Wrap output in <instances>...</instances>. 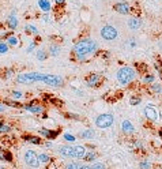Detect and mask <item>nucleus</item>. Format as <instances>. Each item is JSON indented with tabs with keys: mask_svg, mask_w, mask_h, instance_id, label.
Returning a JSON list of instances; mask_svg holds the SVG:
<instances>
[{
	"mask_svg": "<svg viewBox=\"0 0 162 169\" xmlns=\"http://www.w3.org/2000/svg\"><path fill=\"white\" fill-rule=\"evenodd\" d=\"M63 138H64V141L68 142V143H75L76 142V136L72 134H64Z\"/></svg>",
	"mask_w": 162,
	"mask_h": 169,
	"instance_id": "nucleus-29",
	"label": "nucleus"
},
{
	"mask_svg": "<svg viewBox=\"0 0 162 169\" xmlns=\"http://www.w3.org/2000/svg\"><path fill=\"white\" fill-rule=\"evenodd\" d=\"M116 76H117V81H119L121 85L127 86V85H130V83H132L135 81V78H136V71L132 67H130V66H124V67H121L117 71Z\"/></svg>",
	"mask_w": 162,
	"mask_h": 169,
	"instance_id": "nucleus-3",
	"label": "nucleus"
},
{
	"mask_svg": "<svg viewBox=\"0 0 162 169\" xmlns=\"http://www.w3.org/2000/svg\"><path fill=\"white\" fill-rule=\"evenodd\" d=\"M4 104L12 106V108H19V106H22V105H19V102L15 101V100H12V101H10V100H4Z\"/></svg>",
	"mask_w": 162,
	"mask_h": 169,
	"instance_id": "nucleus-34",
	"label": "nucleus"
},
{
	"mask_svg": "<svg viewBox=\"0 0 162 169\" xmlns=\"http://www.w3.org/2000/svg\"><path fill=\"white\" fill-rule=\"evenodd\" d=\"M6 42L10 45V47H18L19 45V38L16 35H8L6 38Z\"/></svg>",
	"mask_w": 162,
	"mask_h": 169,
	"instance_id": "nucleus-22",
	"label": "nucleus"
},
{
	"mask_svg": "<svg viewBox=\"0 0 162 169\" xmlns=\"http://www.w3.org/2000/svg\"><path fill=\"white\" fill-rule=\"evenodd\" d=\"M115 11L119 12V14H123V15H127V14H130L131 11V7L130 4L125 3V1H120V3H116L115 4Z\"/></svg>",
	"mask_w": 162,
	"mask_h": 169,
	"instance_id": "nucleus-12",
	"label": "nucleus"
},
{
	"mask_svg": "<svg viewBox=\"0 0 162 169\" xmlns=\"http://www.w3.org/2000/svg\"><path fill=\"white\" fill-rule=\"evenodd\" d=\"M38 8H40L42 12H49L52 10V4L49 0H38Z\"/></svg>",
	"mask_w": 162,
	"mask_h": 169,
	"instance_id": "nucleus-18",
	"label": "nucleus"
},
{
	"mask_svg": "<svg viewBox=\"0 0 162 169\" xmlns=\"http://www.w3.org/2000/svg\"><path fill=\"white\" fill-rule=\"evenodd\" d=\"M158 136H161V138H162V128H161V130H159V132H158Z\"/></svg>",
	"mask_w": 162,
	"mask_h": 169,
	"instance_id": "nucleus-50",
	"label": "nucleus"
},
{
	"mask_svg": "<svg viewBox=\"0 0 162 169\" xmlns=\"http://www.w3.org/2000/svg\"><path fill=\"white\" fill-rule=\"evenodd\" d=\"M80 138H83V139H87V141H90V139H93V138L95 136V131L93 130V128H86V130L80 131Z\"/></svg>",
	"mask_w": 162,
	"mask_h": 169,
	"instance_id": "nucleus-19",
	"label": "nucleus"
},
{
	"mask_svg": "<svg viewBox=\"0 0 162 169\" xmlns=\"http://www.w3.org/2000/svg\"><path fill=\"white\" fill-rule=\"evenodd\" d=\"M119 32L115 26H111V25H105L102 29H101V37L106 41H113V40L117 38Z\"/></svg>",
	"mask_w": 162,
	"mask_h": 169,
	"instance_id": "nucleus-7",
	"label": "nucleus"
},
{
	"mask_svg": "<svg viewBox=\"0 0 162 169\" xmlns=\"http://www.w3.org/2000/svg\"><path fill=\"white\" fill-rule=\"evenodd\" d=\"M91 169H106L105 164L104 162H99V161H95L91 164Z\"/></svg>",
	"mask_w": 162,
	"mask_h": 169,
	"instance_id": "nucleus-33",
	"label": "nucleus"
},
{
	"mask_svg": "<svg viewBox=\"0 0 162 169\" xmlns=\"http://www.w3.org/2000/svg\"><path fill=\"white\" fill-rule=\"evenodd\" d=\"M150 89H151V91H154V93H161L162 91V86L159 83H155V82L150 85Z\"/></svg>",
	"mask_w": 162,
	"mask_h": 169,
	"instance_id": "nucleus-32",
	"label": "nucleus"
},
{
	"mask_svg": "<svg viewBox=\"0 0 162 169\" xmlns=\"http://www.w3.org/2000/svg\"><path fill=\"white\" fill-rule=\"evenodd\" d=\"M25 32L29 33V34H34V35L38 34L37 28H36V26H33V25H26V26H25Z\"/></svg>",
	"mask_w": 162,
	"mask_h": 169,
	"instance_id": "nucleus-25",
	"label": "nucleus"
},
{
	"mask_svg": "<svg viewBox=\"0 0 162 169\" xmlns=\"http://www.w3.org/2000/svg\"><path fill=\"white\" fill-rule=\"evenodd\" d=\"M36 56H37V59L38 60H46V57H48V53L45 51H42V49H40V51H37V53H36Z\"/></svg>",
	"mask_w": 162,
	"mask_h": 169,
	"instance_id": "nucleus-31",
	"label": "nucleus"
},
{
	"mask_svg": "<svg viewBox=\"0 0 162 169\" xmlns=\"http://www.w3.org/2000/svg\"><path fill=\"white\" fill-rule=\"evenodd\" d=\"M8 132H11V126L3 123V124L0 126V134H8Z\"/></svg>",
	"mask_w": 162,
	"mask_h": 169,
	"instance_id": "nucleus-28",
	"label": "nucleus"
},
{
	"mask_svg": "<svg viewBox=\"0 0 162 169\" xmlns=\"http://www.w3.org/2000/svg\"><path fill=\"white\" fill-rule=\"evenodd\" d=\"M143 82L147 83V85H151V83L155 82V76L153 74H146L143 76Z\"/></svg>",
	"mask_w": 162,
	"mask_h": 169,
	"instance_id": "nucleus-26",
	"label": "nucleus"
},
{
	"mask_svg": "<svg viewBox=\"0 0 162 169\" xmlns=\"http://www.w3.org/2000/svg\"><path fill=\"white\" fill-rule=\"evenodd\" d=\"M4 110H6V106H4V104H0V113H3Z\"/></svg>",
	"mask_w": 162,
	"mask_h": 169,
	"instance_id": "nucleus-47",
	"label": "nucleus"
},
{
	"mask_svg": "<svg viewBox=\"0 0 162 169\" xmlns=\"http://www.w3.org/2000/svg\"><path fill=\"white\" fill-rule=\"evenodd\" d=\"M99 82H101V75L99 74H90L86 78V86H89V87L98 86Z\"/></svg>",
	"mask_w": 162,
	"mask_h": 169,
	"instance_id": "nucleus-13",
	"label": "nucleus"
},
{
	"mask_svg": "<svg viewBox=\"0 0 162 169\" xmlns=\"http://www.w3.org/2000/svg\"><path fill=\"white\" fill-rule=\"evenodd\" d=\"M95 158H97V153H95L94 150H87V153L83 160L86 162H93V161H95Z\"/></svg>",
	"mask_w": 162,
	"mask_h": 169,
	"instance_id": "nucleus-23",
	"label": "nucleus"
},
{
	"mask_svg": "<svg viewBox=\"0 0 162 169\" xmlns=\"http://www.w3.org/2000/svg\"><path fill=\"white\" fill-rule=\"evenodd\" d=\"M12 75H14V68H6V71H4V78L8 79V78H11Z\"/></svg>",
	"mask_w": 162,
	"mask_h": 169,
	"instance_id": "nucleus-37",
	"label": "nucleus"
},
{
	"mask_svg": "<svg viewBox=\"0 0 162 169\" xmlns=\"http://www.w3.org/2000/svg\"><path fill=\"white\" fill-rule=\"evenodd\" d=\"M134 146H135V149L136 150H144V145L139 141H134Z\"/></svg>",
	"mask_w": 162,
	"mask_h": 169,
	"instance_id": "nucleus-39",
	"label": "nucleus"
},
{
	"mask_svg": "<svg viewBox=\"0 0 162 169\" xmlns=\"http://www.w3.org/2000/svg\"><path fill=\"white\" fill-rule=\"evenodd\" d=\"M113 123H115V117L112 113H102L97 116V119H95V126L101 130H106V128L112 127Z\"/></svg>",
	"mask_w": 162,
	"mask_h": 169,
	"instance_id": "nucleus-5",
	"label": "nucleus"
},
{
	"mask_svg": "<svg viewBox=\"0 0 162 169\" xmlns=\"http://www.w3.org/2000/svg\"><path fill=\"white\" fill-rule=\"evenodd\" d=\"M8 48H10V45H8L6 41H0V53H1V55L7 53V52H8Z\"/></svg>",
	"mask_w": 162,
	"mask_h": 169,
	"instance_id": "nucleus-30",
	"label": "nucleus"
},
{
	"mask_svg": "<svg viewBox=\"0 0 162 169\" xmlns=\"http://www.w3.org/2000/svg\"><path fill=\"white\" fill-rule=\"evenodd\" d=\"M12 154H11V151H10V150H6V156H4V160H6V161L7 162H12Z\"/></svg>",
	"mask_w": 162,
	"mask_h": 169,
	"instance_id": "nucleus-40",
	"label": "nucleus"
},
{
	"mask_svg": "<svg viewBox=\"0 0 162 169\" xmlns=\"http://www.w3.org/2000/svg\"><path fill=\"white\" fill-rule=\"evenodd\" d=\"M143 115L146 116L147 120H151V122H157V120L159 119V113H158V110L155 109L154 105H146L144 106Z\"/></svg>",
	"mask_w": 162,
	"mask_h": 169,
	"instance_id": "nucleus-10",
	"label": "nucleus"
},
{
	"mask_svg": "<svg viewBox=\"0 0 162 169\" xmlns=\"http://www.w3.org/2000/svg\"><path fill=\"white\" fill-rule=\"evenodd\" d=\"M140 101H142V98H140V97H136V95H134V97H131L130 104L135 106V105H139V104H140Z\"/></svg>",
	"mask_w": 162,
	"mask_h": 169,
	"instance_id": "nucleus-35",
	"label": "nucleus"
},
{
	"mask_svg": "<svg viewBox=\"0 0 162 169\" xmlns=\"http://www.w3.org/2000/svg\"><path fill=\"white\" fill-rule=\"evenodd\" d=\"M128 45H130V47H136V42H135V40H130Z\"/></svg>",
	"mask_w": 162,
	"mask_h": 169,
	"instance_id": "nucleus-46",
	"label": "nucleus"
},
{
	"mask_svg": "<svg viewBox=\"0 0 162 169\" xmlns=\"http://www.w3.org/2000/svg\"><path fill=\"white\" fill-rule=\"evenodd\" d=\"M52 146H53V145H52V142H51V141H48V142H45V147H46V149H51Z\"/></svg>",
	"mask_w": 162,
	"mask_h": 169,
	"instance_id": "nucleus-45",
	"label": "nucleus"
},
{
	"mask_svg": "<svg viewBox=\"0 0 162 169\" xmlns=\"http://www.w3.org/2000/svg\"><path fill=\"white\" fill-rule=\"evenodd\" d=\"M45 85L48 86H52V87H60L63 86L64 83V79L59 75H52V74H45V78H44V82Z\"/></svg>",
	"mask_w": 162,
	"mask_h": 169,
	"instance_id": "nucleus-8",
	"label": "nucleus"
},
{
	"mask_svg": "<svg viewBox=\"0 0 162 169\" xmlns=\"http://www.w3.org/2000/svg\"><path fill=\"white\" fill-rule=\"evenodd\" d=\"M74 91H75L78 95H83V91H80V90H76V89H74Z\"/></svg>",
	"mask_w": 162,
	"mask_h": 169,
	"instance_id": "nucleus-49",
	"label": "nucleus"
},
{
	"mask_svg": "<svg viewBox=\"0 0 162 169\" xmlns=\"http://www.w3.org/2000/svg\"><path fill=\"white\" fill-rule=\"evenodd\" d=\"M61 52V47L57 44H51L49 45V55L51 56H59Z\"/></svg>",
	"mask_w": 162,
	"mask_h": 169,
	"instance_id": "nucleus-20",
	"label": "nucleus"
},
{
	"mask_svg": "<svg viewBox=\"0 0 162 169\" xmlns=\"http://www.w3.org/2000/svg\"><path fill=\"white\" fill-rule=\"evenodd\" d=\"M45 74L41 72H22L16 76V82L22 85H30L34 82H44Z\"/></svg>",
	"mask_w": 162,
	"mask_h": 169,
	"instance_id": "nucleus-4",
	"label": "nucleus"
},
{
	"mask_svg": "<svg viewBox=\"0 0 162 169\" xmlns=\"http://www.w3.org/2000/svg\"><path fill=\"white\" fill-rule=\"evenodd\" d=\"M7 25L11 30H15L16 26H18V18L15 15H10V18L7 19Z\"/></svg>",
	"mask_w": 162,
	"mask_h": 169,
	"instance_id": "nucleus-21",
	"label": "nucleus"
},
{
	"mask_svg": "<svg viewBox=\"0 0 162 169\" xmlns=\"http://www.w3.org/2000/svg\"><path fill=\"white\" fill-rule=\"evenodd\" d=\"M57 153L60 154V157L67 158V160H83L87 153V150H86V146L70 145V146H60Z\"/></svg>",
	"mask_w": 162,
	"mask_h": 169,
	"instance_id": "nucleus-1",
	"label": "nucleus"
},
{
	"mask_svg": "<svg viewBox=\"0 0 162 169\" xmlns=\"http://www.w3.org/2000/svg\"><path fill=\"white\" fill-rule=\"evenodd\" d=\"M37 41H38V40H34V41H32V42H30V45H29L27 49H26V52H27V53L33 52V49H34V48L37 47Z\"/></svg>",
	"mask_w": 162,
	"mask_h": 169,
	"instance_id": "nucleus-38",
	"label": "nucleus"
},
{
	"mask_svg": "<svg viewBox=\"0 0 162 169\" xmlns=\"http://www.w3.org/2000/svg\"><path fill=\"white\" fill-rule=\"evenodd\" d=\"M1 124H3V122H0V126H1Z\"/></svg>",
	"mask_w": 162,
	"mask_h": 169,
	"instance_id": "nucleus-51",
	"label": "nucleus"
},
{
	"mask_svg": "<svg viewBox=\"0 0 162 169\" xmlns=\"http://www.w3.org/2000/svg\"><path fill=\"white\" fill-rule=\"evenodd\" d=\"M42 19L45 21V22H48V21H49V15H48V12H45V15H44Z\"/></svg>",
	"mask_w": 162,
	"mask_h": 169,
	"instance_id": "nucleus-48",
	"label": "nucleus"
},
{
	"mask_svg": "<svg viewBox=\"0 0 162 169\" xmlns=\"http://www.w3.org/2000/svg\"><path fill=\"white\" fill-rule=\"evenodd\" d=\"M0 169H4V168H3V166H0Z\"/></svg>",
	"mask_w": 162,
	"mask_h": 169,
	"instance_id": "nucleus-52",
	"label": "nucleus"
},
{
	"mask_svg": "<svg viewBox=\"0 0 162 169\" xmlns=\"http://www.w3.org/2000/svg\"><path fill=\"white\" fill-rule=\"evenodd\" d=\"M11 98L15 100V101H19V100L23 98V94H22V91H19V90H14L11 93Z\"/></svg>",
	"mask_w": 162,
	"mask_h": 169,
	"instance_id": "nucleus-27",
	"label": "nucleus"
},
{
	"mask_svg": "<svg viewBox=\"0 0 162 169\" xmlns=\"http://www.w3.org/2000/svg\"><path fill=\"white\" fill-rule=\"evenodd\" d=\"M139 168H140V169H151L150 161H140V164H139Z\"/></svg>",
	"mask_w": 162,
	"mask_h": 169,
	"instance_id": "nucleus-36",
	"label": "nucleus"
},
{
	"mask_svg": "<svg viewBox=\"0 0 162 169\" xmlns=\"http://www.w3.org/2000/svg\"><path fill=\"white\" fill-rule=\"evenodd\" d=\"M22 108H23L25 110L32 112V113H34V115H40L45 110L42 104H38L37 101H32V102H29V104H26V105H22Z\"/></svg>",
	"mask_w": 162,
	"mask_h": 169,
	"instance_id": "nucleus-9",
	"label": "nucleus"
},
{
	"mask_svg": "<svg viewBox=\"0 0 162 169\" xmlns=\"http://www.w3.org/2000/svg\"><path fill=\"white\" fill-rule=\"evenodd\" d=\"M25 162H26V165H29L33 169L40 168V164H41L40 160H38V154L34 150H27L25 153Z\"/></svg>",
	"mask_w": 162,
	"mask_h": 169,
	"instance_id": "nucleus-6",
	"label": "nucleus"
},
{
	"mask_svg": "<svg viewBox=\"0 0 162 169\" xmlns=\"http://www.w3.org/2000/svg\"><path fill=\"white\" fill-rule=\"evenodd\" d=\"M140 25H142V22H140V19H139L138 16H132V18L128 19V28L131 30H138L140 28Z\"/></svg>",
	"mask_w": 162,
	"mask_h": 169,
	"instance_id": "nucleus-15",
	"label": "nucleus"
},
{
	"mask_svg": "<svg viewBox=\"0 0 162 169\" xmlns=\"http://www.w3.org/2000/svg\"><path fill=\"white\" fill-rule=\"evenodd\" d=\"M4 156H6V149L0 147V160H4Z\"/></svg>",
	"mask_w": 162,
	"mask_h": 169,
	"instance_id": "nucleus-43",
	"label": "nucleus"
},
{
	"mask_svg": "<svg viewBox=\"0 0 162 169\" xmlns=\"http://www.w3.org/2000/svg\"><path fill=\"white\" fill-rule=\"evenodd\" d=\"M121 131L125 135H131L135 132V127L130 120H123L121 122Z\"/></svg>",
	"mask_w": 162,
	"mask_h": 169,
	"instance_id": "nucleus-14",
	"label": "nucleus"
},
{
	"mask_svg": "<svg viewBox=\"0 0 162 169\" xmlns=\"http://www.w3.org/2000/svg\"><path fill=\"white\" fill-rule=\"evenodd\" d=\"M75 59L78 60V62H86L87 56H79V55H75Z\"/></svg>",
	"mask_w": 162,
	"mask_h": 169,
	"instance_id": "nucleus-41",
	"label": "nucleus"
},
{
	"mask_svg": "<svg viewBox=\"0 0 162 169\" xmlns=\"http://www.w3.org/2000/svg\"><path fill=\"white\" fill-rule=\"evenodd\" d=\"M38 134L42 135V136H45L46 139H56L57 138V135L60 134L59 130H51V128H40L38 130Z\"/></svg>",
	"mask_w": 162,
	"mask_h": 169,
	"instance_id": "nucleus-11",
	"label": "nucleus"
},
{
	"mask_svg": "<svg viewBox=\"0 0 162 169\" xmlns=\"http://www.w3.org/2000/svg\"><path fill=\"white\" fill-rule=\"evenodd\" d=\"M38 160H40L41 164H51L52 162V158L45 153H40L38 154Z\"/></svg>",
	"mask_w": 162,
	"mask_h": 169,
	"instance_id": "nucleus-24",
	"label": "nucleus"
},
{
	"mask_svg": "<svg viewBox=\"0 0 162 169\" xmlns=\"http://www.w3.org/2000/svg\"><path fill=\"white\" fill-rule=\"evenodd\" d=\"M97 49H98V44L95 42L94 40L83 38L75 44V47H74V55L87 56V55H90V53L97 52Z\"/></svg>",
	"mask_w": 162,
	"mask_h": 169,
	"instance_id": "nucleus-2",
	"label": "nucleus"
},
{
	"mask_svg": "<svg viewBox=\"0 0 162 169\" xmlns=\"http://www.w3.org/2000/svg\"><path fill=\"white\" fill-rule=\"evenodd\" d=\"M23 141L27 142V143H32V145H41L42 141H41L40 136H36V135H25L23 136Z\"/></svg>",
	"mask_w": 162,
	"mask_h": 169,
	"instance_id": "nucleus-17",
	"label": "nucleus"
},
{
	"mask_svg": "<svg viewBox=\"0 0 162 169\" xmlns=\"http://www.w3.org/2000/svg\"><path fill=\"white\" fill-rule=\"evenodd\" d=\"M154 67H155V70H162V64H161V62H159V60H157V62H155L154 63Z\"/></svg>",
	"mask_w": 162,
	"mask_h": 169,
	"instance_id": "nucleus-42",
	"label": "nucleus"
},
{
	"mask_svg": "<svg viewBox=\"0 0 162 169\" xmlns=\"http://www.w3.org/2000/svg\"><path fill=\"white\" fill-rule=\"evenodd\" d=\"M55 3L57 4V6H63V4L66 3V0H55Z\"/></svg>",
	"mask_w": 162,
	"mask_h": 169,
	"instance_id": "nucleus-44",
	"label": "nucleus"
},
{
	"mask_svg": "<svg viewBox=\"0 0 162 169\" xmlns=\"http://www.w3.org/2000/svg\"><path fill=\"white\" fill-rule=\"evenodd\" d=\"M64 169H91V165H86L82 162H68Z\"/></svg>",
	"mask_w": 162,
	"mask_h": 169,
	"instance_id": "nucleus-16",
	"label": "nucleus"
}]
</instances>
